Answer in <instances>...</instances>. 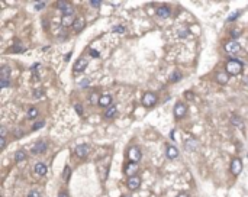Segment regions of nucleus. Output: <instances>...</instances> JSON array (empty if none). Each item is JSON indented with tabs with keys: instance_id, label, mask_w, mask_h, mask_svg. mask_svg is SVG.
Segmentation results:
<instances>
[{
	"instance_id": "1",
	"label": "nucleus",
	"mask_w": 248,
	"mask_h": 197,
	"mask_svg": "<svg viewBox=\"0 0 248 197\" xmlns=\"http://www.w3.org/2000/svg\"><path fill=\"white\" fill-rule=\"evenodd\" d=\"M225 68L229 76H238V74L242 71V62L238 60H229L226 62Z\"/></svg>"
},
{
	"instance_id": "2",
	"label": "nucleus",
	"mask_w": 248,
	"mask_h": 197,
	"mask_svg": "<svg viewBox=\"0 0 248 197\" xmlns=\"http://www.w3.org/2000/svg\"><path fill=\"white\" fill-rule=\"evenodd\" d=\"M141 149H139L138 146H131L128 149V159L129 162H135L138 164L139 161H141Z\"/></svg>"
},
{
	"instance_id": "3",
	"label": "nucleus",
	"mask_w": 248,
	"mask_h": 197,
	"mask_svg": "<svg viewBox=\"0 0 248 197\" xmlns=\"http://www.w3.org/2000/svg\"><path fill=\"white\" fill-rule=\"evenodd\" d=\"M155 103H157V96L154 93H151V91H147L142 97V104L145 107H151V106H154Z\"/></svg>"
},
{
	"instance_id": "4",
	"label": "nucleus",
	"mask_w": 248,
	"mask_h": 197,
	"mask_svg": "<svg viewBox=\"0 0 248 197\" xmlns=\"http://www.w3.org/2000/svg\"><path fill=\"white\" fill-rule=\"evenodd\" d=\"M87 64H89V57L87 55H83L81 58H79V60L75 61L74 64V71L75 72H80V71H84L87 67Z\"/></svg>"
},
{
	"instance_id": "5",
	"label": "nucleus",
	"mask_w": 248,
	"mask_h": 197,
	"mask_svg": "<svg viewBox=\"0 0 248 197\" xmlns=\"http://www.w3.org/2000/svg\"><path fill=\"white\" fill-rule=\"evenodd\" d=\"M241 171H242V161L240 158H234L231 161V173L234 175H240Z\"/></svg>"
},
{
	"instance_id": "6",
	"label": "nucleus",
	"mask_w": 248,
	"mask_h": 197,
	"mask_svg": "<svg viewBox=\"0 0 248 197\" xmlns=\"http://www.w3.org/2000/svg\"><path fill=\"white\" fill-rule=\"evenodd\" d=\"M89 152H90V146L87 144H81L75 148V155L79 157V158H86L89 155Z\"/></svg>"
},
{
	"instance_id": "7",
	"label": "nucleus",
	"mask_w": 248,
	"mask_h": 197,
	"mask_svg": "<svg viewBox=\"0 0 248 197\" xmlns=\"http://www.w3.org/2000/svg\"><path fill=\"white\" fill-rule=\"evenodd\" d=\"M240 49H241V45H240V42L237 41H229L225 44V51L228 54H237Z\"/></svg>"
},
{
	"instance_id": "8",
	"label": "nucleus",
	"mask_w": 248,
	"mask_h": 197,
	"mask_svg": "<svg viewBox=\"0 0 248 197\" xmlns=\"http://www.w3.org/2000/svg\"><path fill=\"white\" fill-rule=\"evenodd\" d=\"M47 142H44V141H38L36 144L32 146V154H35V155H39V154H44V152L47 151Z\"/></svg>"
},
{
	"instance_id": "9",
	"label": "nucleus",
	"mask_w": 248,
	"mask_h": 197,
	"mask_svg": "<svg viewBox=\"0 0 248 197\" xmlns=\"http://www.w3.org/2000/svg\"><path fill=\"white\" fill-rule=\"evenodd\" d=\"M186 112H187V106L184 104V103H177L176 106H174V114H176L177 119H181L186 114Z\"/></svg>"
},
{
	"instance_id": "10",
	"label": "nucleus",
	"mask_w": 248,
	"mask_h": 197,
	"mask_svg": "<svg viewBox=\"0 0 248 197\" xmlns=\"http://www.w3.org/2000/svg\"><path fill=\"white\" fill-rule=\"evenodd\" d=\"M126 186H128V189L129 190H138L139 189V186H141V178L139 177H129L128 178V183H126Z\"/></svg>"
},
{
	"instance_id": "11",
	"label": "nucleus",
	"mask_w": 248,
	"mask_h": 197,
	"mask_svg": "<svg viewBox=\"0 0 248 197\" xmlns=\"http://www.w3.org/2000/svg\"><path fill=\"white\" fill-rule=\"evenodd\" d=\"M136 173H138V164L128 162V165L125 167V174L129 175V177H135Z\"/></svg>"
},
{
	"instance_id": "12",
	"label": "nucleus",
	"mask_w": 248,
	"mask_h": 197,
	"mask_svg": "<svg viewBox=\"0 0 248 197\" xmlns=\"http://www.w3.org/2000/svg\"><path fill=\"white\" fill-rule=\"evenodd\" d=\"M99 106L102 107H110L112 106V96L110 94H103L100 96V98H99Z\"/></svg>"
},
{
	"instance_id": "13",
	"label": "nucleus",
	"mask_w": 248,
	"mask_h": 197,
	"mask_svg": "<svg viewBox=\"0 0 248 197\" xmlns=\"http://www.w3.org/2000/svg\"><path fill=\"white\" fill-rule=\"evenodd\" d=\"M184 146H186V149H189V151H195V149H197L199 144H197V141L196 139L189 138L187 141H184Z\"/></svg>"
},
{
	"instance_id": "14",
	"label": "nucleus",
	"mask_w": 248,
	"mask_h": 197,
	"mask_svg": "<svg viewBox=\"0 0 248 197\" xmlns=\"http://www.w3.org/2000/svg\"><path fill=\"white\" fill-rule=\"evenodd\" d=\"M118 114V109H116V106H110V107H107V109L105 110V113H103V116H105L106 119H112V118H115Z\"/></svg>"
},
{
	"instance_id": "15",
	"label": "nucleus",
	"mask_w": 248,
	"mask_h": 197,
	"mask_svg": "<svg viewBox=\"0 0 248 197\" xmlns=\"http://www.w3.org/2000/svg\"><path fill=\"white\" fill-rule=\"evenodd\" d=\"M157 15L160 16V18H168L170 15H171V10H170L168 6H161V8L157 9Z\"/></svg>"
},
{
	"instance_id": "16",
	"label": "nucleus",
	"mask_w": 248,
	"mask_h": 197,
	"mask_svg": "<svg viewBox=\"0 0 248 197\" xmlns=\"http://www.w3.org/2000/svg\"><path fill=\"white\" fill-rule=\"evenodd\" d=\"M215 78H216V81H218L219 84H226L228 80H229V74H228V72H218Z\"/></svg>"
},
{
	"instance_id": "17",
	"label": "nucleus",
	"mask_w": 248,
	"mask_h": 197,
	"mask_svg": "<svg viewBox=\"0 0 248 197\" xmlns=\"http://www.w3.org/2000/svg\"><path fill=\"white\" fill-rule=\"evenodd\" d=\"M84 19H81V18H79V19H75L74 25H73V29H74V32H81L83 29H84Z\"/></svg>"
},
{
	"instance_id": "18",
	"label": "nucleus",
	"mask_w": 248,
	"mask_h": 197,
	"mask_svg": "<svg viewBox=\"0 0 248 197\" xmlns=\"http://www.w3.org/2000/svg\"><path fill=\"white\" fill-rule=\"evenodd\" d=\"M61 22H63V25L64 26H70V25H74L75 19L73 15H63V19H61Z\"/></svg>"
},
{
	"instance_id": "19",
	"label": "nucleus",
	"mask_w": 248,
	"mask_h": 197,
	"mask_svg": "<svg viewBox=\"0 0 248 197\" xmlns=\"http://www.w3.org/2000/svg\"><path fill=\"white\" fill-rule=\"evenodd\" d=\"M167 157L170 159H176L179 157V149L176 146H167Z\"/></svg>"
},
{
	"instance_id": "20",
	"label": "nucleus",
	"mask_w": 248,
	"mask_h": 197,
	"mask_svg": "<svg viewBox=\"0 0 248 197\" xmlns=\"http://www.w3.org/2000/svg\"><path fill=\"white\" fill-rule=\"evenodd\" d=\"M47 171H48V168H47V165H44L42 162H38L36 165H35V173H36L38 175H45Z\"/></svg>"
},
{
	"instance_id": "21",
	"label": "nucleus",
	"mask_w": 248,
	"mask_h": 197,
	"mask_svg": "<svg viewBox=\"0 0 248 197\" xmlns=\"http://www.w3.org/2000/svg\"><path fill=\"white\" fill-rule=\"evenodd\" d=\"M10 68H9L8 65H4V67H2V70H0V78H10Z\"/></svg>"
},
{
	"instance_id": "22",
	"label": "nucleus",
	"mask_w": 248,
	"mask_h": 197,
	"mask_svg": "<svg viewBox=\"0 0 248 197\" xmlns=\"http://www.w3.org/2000/svg\"><path fill=\"white\" fill-rule=\"evenodd\" d=\"M25 158H26V154H25L23 149H19V151L15 154V161H16V162H20V161H23Z\"/></svg>"
},
{
	"instance_id": "23",
	"label": "nucleus",
	"mask_w": 248,
	"mask_h": 197,
	"mask_svg": "<svg viewBox=\"0 0 248 197\" xmlns=\"http://www.w3.org/2000/svg\"><path fill=\"white\" fill-rule=\"evenodd\" d=\"M181 78H183V74H181L180 71H174L173 74H171V81H174V83L180 81Z\"/></svg>"
},
{
	"instance_id": "24",
	"label": "nucleus",
	"mask_w": 248,
	"mask_h": 197,
	"mask_svg": "<svg viewBox=\"0 0 248 197\" xmlns=\"http://www.w3.org/2000/svg\"><path fill=\"white\" fill-rule=\"evenodd\" d=\"M36 116H38V109L32 107V109L28 110V118H29V119H35Z\"/></svg>"
},
{
	"instance_id": "25",
	"label": "nucleus",
	"mask_w": 248,
	"mask_h": 197,
	"mask_svg": "<svg viewBox=\"0 0 248 197\" xmlns=\"http://www.w3.org/2000/svg\"><path fill=\"white\" fill-rule=\"evenodd\" d=\"M12 52H23L25 51V46L23 45H15L13 48H10Z\"/></svg>"
},
{
	"instance_id": "26",
	"label": "nucleus",
	"mask_w": 248,
	"mask_h": 197,
	"mask_svg": "<svg viewBox=\"0 0 248 197\" xmlns=\"http://www.w3.org/2000/svg\"><path fill=\"white\" fill-rule=\"evenodd\" d=\"M231 120H232V123H235L238 128H242V122H241V119L238 118V116H232V119H231Z\"/></svg>"
},
{
	"instance_id": "27",
	"label": "nucleus",
	"mask_w": 248,
	"mask_h": 197,
	"mask_svg": "<svg viewBox=\"0 0 248 197\" xmlns=\"http://www.w3.org/2000/svg\"><path fill=\"white\" fill-rule=\"evenodd\" d=\"M47 6L45 2H36L35 3V10H41V9H44Z\"/></svg>"
},
{
	"instance_id": "28",
	"label": "nucleus",
	"mask_w": 248,
	"mask_h": 197,
	"mask_svg": "<svg viewBox=\"0 0 248 197\" xmlns=\"http://www.w3.org/2000/svg\"><path fill=\"white\" fill-rule=\"evenodd\" d=\"M99 98H100V97H97V94H96V93H91L90 97H89V100H90L91 103H97V104H99Z\"/></svg>"
},
{
	"instance_id": "29",
	"label": "nucleus",
	"mask_w": 248,
	"mask_h": 197,
	"mask_svg": "<svg viewBox=\"0 0 248 197\" xmlns=\"http://www.w3.org/2000/svg\"><path fill=\"white\" fill-rule=\"evenodd\" d=\"M44 125H45V123H44V120H41V122H36V123H34V126H32V129H34V130H39V129H41Z\"/></svg>"
},
{
	"instance_id": "30",
	"label": "nucleus",
	"mask_w": 248,
	"mask_h": 197,
	"mask_svg": "<svg viewBox=\"0 0 248 197\" xmlns=\"http://www.w3.org/2000/svg\"><path fill=\"white\" fill-rule=\"evenodd\" d=\"M240 16V12H235V13H232V15H229V18L226 19V22H232V20H235Z\"/></svg>"
},
{
	"instance_id": "31",
	"label": "nucleus",
	"mask_w": 248,
	"mask_h": 197,
	"mask_svg": "<svg viewBox=\"0 0 248 197\" xmlns=\"http://www.w3.org/2000/svg\"><path fill=\"white\" fill-rule=\"evenodd\" d=\"M90 4L93 6V8H100L102 2H99V0H90Z\"/></svg>"
},
{
	"instance_id": "32",
	"label": "nucleus",
	"mask_w": 248,
	"mask_h": 197,
	"mask_svg": "<svg viewBox=\"0 0 248 197\" xmlns=\"http://www.w3.org/2000/svg\"><path fill=\"white\" fill-rule=\"evenodd\" d=\"M68 174H71V170H70L68 167H65V168H64V174H63V178H64V180H67V178H68Z\"/></svg>"
},
{
	"instance_id": "33",
	"label": "nucleus",
	"mask_w": 248,
	"mask_h": 197,
	"mask_svg": "<svg viewBox=\"0 0 248 197\" xmlns=\"http://www.w3.org/2000/svg\"><path fill=\"white\" fill-rule=\"evenodd\" d=\"M63 13L64 15H73V9H71V6H67V8L63 10Z\"/></svg>"
},
{
	"instance_id": "34",
	"label": "nucleus",
	"mask_w": 248,
	"mask_h": 197,
	"mask_svg": "<svg viewBox=\"0 0 248 197\" xmlns=\"http://www.w3.org/2000/svg\"><path fill=\"white\" fill-rule=\"evenodd\" d=\"M57 6H58V8H60V9H61V10H64V9H65V8H67L68 4H67V3H65V2H58V3H57Z\"/></svg>"
},
{
	"instance_id": "35",
	"label": "nucleus",
	"mask_w": 248,
	"mask_h": 197,
	"mask_svg": "<svg viewBox=\"0 0 248 197\" xmlns=\"http://www.w3.org/2000/svg\"><path fill=\"white\" fill-rule=\"evenodd\" d=\"M113 32H120V34H124L125 28L124 26H115V28H113Z\"/></svg>"
},
{
	"instance_id": "36",
	"label": "nucleus",
	"mask_w": 248,
	"mask_h": 197,
	"mask_svg": "<svg viewBox=\"0 0 248 197\" xmlns=\"http://www.w3.org/2000/svg\"><path fill=\"white\" fill-rule=\"evenodd\" d=\"M231 36H232V38H238V36H240V30L238 29L231 30Z\"/></svg>"
},
{
	"instance_id": "37",
	"label": "nucleus",
	"mask_w": 248,
	"mask_h": 197,
	"mask_svg": "<svg viewBox=\"0 0 248 197\" xmlns=\"http://www.w3.org/2000/svg\"><path fill=\"white\" fill-rule=\"evenodd\" d=\"M28 197H41V196H39V193H38V191H35V190H32V191H29V194H28Z\"/></svg>"
},
{
	"instance_id": "38",
	"label": "nucleus",
	"mask_w": 248,
	"mask_h": 197,
	"mask_svg": "<svg viewBox=\"0 0 248 197\" xmlns=\"http://www.w3.org/2000/svg\"><path fill=\"white\" fill-rule=\"evenodd\" d=\"M75 112H77V113L79 114H83V106H80V104H75Z\"/></svg>"
},
{
	"instance_id": "39",
	"label": "nucleus",
	"mask_w": 248,
	"mask_h": 197,
	"mask_svg": "<svg viewBox=\"0 0 248 197\" xmlns=\"http://www.w3.org/2000/svg\"><path fill=\"white\" fill-rule=\"evenodd\" d=\"M179 34H180V36H181V38H184V36H187V34H189V29H181L180 32H179Z\"/></svg>"
},
{
	"instance_id": "40",
	"label": "nucleus",
	"mask_w": 248,
	"mask_h": 197,
	"mask_svg": "<svg viewBox=\"0 0 248 197\" xmlns=\"http://www.w3.org/2000/svg\"><path fill=\"white\" fill-rule=\"evenodd\" d=\"M34 97H36V98L42 97V90H35V93H34Z\"/></svg>"
},
{
	"instance_id": "41",
	"label": "nucleus",
	"mask_w": 248,
	"mask_h": 197,
	"mask_svg": "<svg viewBox=\"0 0 248 197\" xmlns=\"http://www.w3.org/2000/svg\"><path fill=\"white\" fill-rule=\"evenodd\" d=\"M90 54H91V57H94V58H97V57H99V52H97V51H94V49H91Z\"/></svg>"
},
{
	"instance_id": "42",
	"label": "nucleus",
	"mask_w": 248,
	"mask_h": 197,
	"mask_svg": "<svg viewBox=\"0 0 248 197\" xmlns=\"http://www.w3.org/2000/svg\"><path fill=\"white\" fill-rule=\"evenodd\" d=\"M58 197H70V196H68L67 193H64V191H63V193H60V194H58Z\"/></svg>"
},
{
	"instance_id": "43",
	"label": "nucleus",
	"mask_w": 248,
	"mask_h": 197,
	"mask_svg": "<svg viewBox=\"0 0 248 197\" xmlns=\"http://www.w3.org/2000/svg\"><path fill=\"white\" fill-rule=\"evenodd\" d=\"M177 197H189V194H187V193H180Z\"/></svg>"
},
{
	"instance_id": "44",
	"label": "nucleus",
	"mask_w": 248,
	"mask_h": 197,
	"mask_svg": "<svg viewBox=\"0 0 248 197\" xmlns=\"http://www.w3.org/2000/svg\"><path fill=\"white\" fill-rule=\"evenodd\" d=\"M70 57H71V52H70V54H67V55H65V61H68V60H70Z\"/></svg>"
},
{
	"instance_id": "45",
	"label": "nucleus",
	"mask_w": 248,
	"mask_h": 197,
	"mask_svg": "<svg viewBox=\"0 0 248 197\" xmlns=\"http://www.w3.org/2000/svg\"><path fill=\"white\" fill-rule=\"evenodd\" d=\"M125 197H131V196H125Z\"/></svg>"
}]
</instances>
